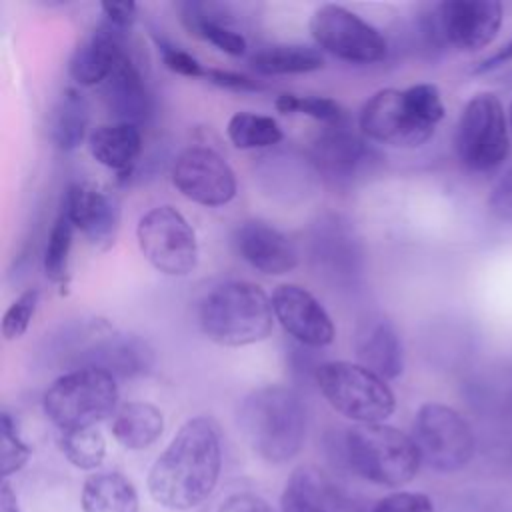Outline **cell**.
I'll use <instances>...</instances> for the list:
<instances>
[{"instance_id": "6da1fadb", "label": "cell", "mask_w": 512, "mask_h": 512, "mask_svg": "<svg viewBox=\"0 0 512 512\" xmlns=\"http://www.w3.org/2000/svg\"><path fill=\"white\" fill-rule=\"evenodd\" d=\"M222 468L220 432L212 418L186 420L148 474V492L170 510H190L214 490Z\"/></svg>"}, {"instance_id": "7a4b0ae2", "label": "cell", "mask_w": 512, "mask_h": 512, "mask_svg": "<svg viewBox=\"0 0 512 512\" xmlns=\"http://www.w3.org/2000/svg\"><path fill=\"white\" fill-rule=\"evenodd\" d=\"M244 440L262 460L282 464L292 460L306 438V408L296 390L266 384L244 396L238 408Z\"/></svg>"}, {"instance_id": "3957f363", "label": "cell", "mask_w": 512, "mask_h": 512, "mask_svg": "<svg viewBox=\"0 0 512 512\" xmlns=\"http://www.w3.org/2000/svg\"><path fill=\"white\" fill-rule=\"evenodd\" d=\"M202 334L226 348L262 342L274 326L268 294L254 282L230 280L214 286L198 306Z\"/></svg>"}, {"instance_id": "277c9868", "label": "cell", "mask_w": 512, "mask_h": 512, "mask_svg": "<svg viewBox=\"0 0 512 512\" xmlns=\"http://www.w3.org/2000/svg\"><path fill=\"white\" fill-rule=\"evenodd\" d=\"M344 452L358 476L388 488L408 484L422 462L412 436L382 422L352 426L344 438Z\"/></svg>"}, {"instance_id": "5b68a950", "label": "cell", "mask_w": 512, "mask_h": 512, "mask_svg": "<svg viewBox=\"0 0 512 512\" xmlns=\"http://www.w3.org/2000/svg\"><path fill=\"white\" fill-rule=\"evenodd\" d=\"M118 404L116 378L98 368H72L58 376L44 392L42 406L48 420L62 432L92 428Z\"/></svg>"}, {"instance_id": "8992f818", "label": "cell", "mask_w": 512, "mask_h": 512, "mask_svg": "<svg viewBox=\"0 0 512 512\" xmlns=\"http://www.w3.org/2000/svg\"><path fill=\"white\" fill-rule=\"evenodd\" d=\"M316 384L338 414L358 424H380L396 408L394 392L386 380L362 364L324 362L316 368Z\"/></svg>"}, {"instance_id": "52a82bcc", "label": "cell", "mask_w": 512, "mask_h": 512, "mask_svg": "<svg viewBox=\"0 0 512 512\" xmlns=\"http://www.w3.org/2000/svg\"><path fill=\"white\" fill-rule=\"evenodd\" d=\"M142 256L166 276H188L198 264V242L190 222L168 204L154 206L136 226Z\"/></svg>"}, {"instance_id": "ba28073f", "label": "cell", "mask_w": 512, "mask_h": 512, "mask_svg": "<svg viewBox=\"0 0 512 512\" xmlns=\"http://www.w3.org/2000/svg\"><path fill=\"white\" fill-rule=\"evenodd\" d=\"M412 440L422 462L438 472H456L474 456L472 428L454 408L440 402L418 408Z\"/></svg>"}, {"instance_id": "9c48e42d", "label": "cell", "mask_w": 512, "mask_h": 512, "mask_svg": "<svg viewBox=\"0 0 512 512\" xmlns=\"http://www.w3.org/2000/svg\"><path fill=\"white\" fill-rule=\"evenodd\" d=\"M456 152L474 172L492 170L508 156L504 108L494 94H476L464 106L456 128Z\"/></svg>"}, {"instance_id": "30bf717a", "label": "cell", "mask_w": 512, "mask_h": 512, "mask_svg": "<svg viewBox=\"0 0 512 512\" xmlns=\"http://www.w3.org/2000/svg\"><path fill=\"white\" fill-rule=\"evenodd\" d=\"M310 32L322 50L354 64L380 62L388 50L386 38L372 24L338 4L316 8Z\"/></svg>"}, {"instance_id": "8fae6325", "label": "cell", "mask_w": 512, "mask_h": 512, "mask_svg": "<svg viewBox=\"0 0 512 512\" xmlns=\"http://www.w3.org/2000/svg\"><path fill=\"white\" fill-rule=\"evenodd\" d=\"M360 130L370 140L394 148H416L434 134V126L420 116L408 92L398 88L378 90L364 102Z\"/></svg>"}, {"instance_id": "7c38bea8", "label": "cell", "mask_w": 512, "mask_h": 512, "mask_svg": "<svg viewBox=\"0 0 512 512\" xmlns=\"http://www.w3.org/2000/svg\"><path fill=\"white\" fill-rule=\"evenodd\" d=\"M178 192L202 206H224L236 196V174L212 148L190 146L172 166Z\"/></svg>"}, {"instance_id": "4fadbf2b", "label": "cell", "mask_w": 512, "mask_h": 512, "mask_svg": "<svg viewBox=\"0 0 512 512\" xmlns=\"http://www.w3.org/2000/svg\"><path fill=\"white\" fill-rule=\"evenodd\" d=\"M90 340L74 352V368H98L114 378H134L146 374L154 364L152 348L134 334H122L106 322L90 328Z\"/></svg>"}, {"instance_id": "5bb4252c", "label": "cell", "mask_w": 512, "mask_h": 512, "mask_svg": "<svg viewBox=\"0 0 512 512\" xmlns=\"http://www.w3.org/2000/svg\"><path fill=\"white\" fill-rule=\"evenodd\" d=\"M62 212L96 250L112 248L120 228V204L114 194L90 182H74L64 194Z\"/></svg>"}, {"instance_id": "9a60e30c", "label": "cell", "mask_w": 512, "mask_h": 512, "mask_svg": "<svg viewBox=\"0 0 512 512\" xmlns=\"http://www.w3.org/2000/svg\"><path fill=\"white\" fill-rule=\"evenodd\" d=\"M502 24V4L494 0H448L436 8L438 34L458 50L488 46Z\"/></svg>"}, {"instance_id": "2e32d148", "label": "cell", "mask_w": 512, "mask_h": 512, "mask_svg": "<svg viewBox=\"0 0 512 512\" xmlns=\"http://www.w3.org/2000/svg\"><path fill=\"white\" fill-rule=\"evenodd\" d=\"M274 318L300 344L322 348L334 340V324L324 306L298 284H280L272 292Z\"/></svg>"}, {"instance_id": "e0dca14e", "label": "cell", "mask_w": 512, "mask_h": 512, "mask_svg": "<svg viewBox=\"0 0 512 512\" xmlns=\"http://www.w3.org/2000/svg\"><path fill=\"white\" fill-rule=\"evenodd\" d=\"M234 244L242 260L264 274L280 276L298 264V252L292 240L262 220L242 222L234 232Z\"/></svg>"}, {"instance_id": "ac0fdd59", "label": "cell", "mask_w": 512, "mask_h": 512, "mask_svg": "<svg viewBox=\"0 0 512 512\" xmlns=\"http://www.w3.org/2000/svg\"><path fill=\"white\" fill-rule=\"evenodd\" d=\"M126 36V30H120L106 20L94 28L70 58L68 72L72 80L80 86L104 84L120 58L128 52Z\"/></svg>"}, {"instance_id": "d6986e66", "label": "cell", "mask_w": 512, "mask_h": 512, "mask_svg": "<svg viewBox=\"0 0 512 512\" xmlns=\"http://www.w3.org/2000/svg\"><path fill=\"white\" fill-rule=\"evenodd\" d=\"M102 98L118 122L138 126L150 116L152 98L130 50L120 58L110 78L102 84Z\"/></svg>"}, {"instance_id": "ffe728a7", "label": "cell", "mask_w": 512, "mask_h": 512, "mask_svg": "<svg viewBox=\"0 0 512 512\" xmlns=\"http://www.w3.org/2000/svg\"><path fill=\"white\" fill-rule=\"evenodd\" d=\"M354 350L362 366L384 380L398 378L404 370V350L394 324L384 316H368L354 334Z\"/></svg>"}, {"instance_id": "44dd1931", "label": "cell", "mask_w": 512, "mask_h": 512, "mask_svg": "<svg viewBox=\"0 0 512 512\" xmlns=\"http://www.w3.org/2000/svg\"><path fill=\"white\" fill-rule=\"evenodd\" d=\"M178 10L188 34L210 42L230 56H240L246 52V38L228 26L230 16L224 4L186 0L178 4Z\"/></svg>"}, {"instance_id": "7402d4cb", "label": "cell", "mask_w": 512, "mask_h": 512, "mask_svg": "<svg viewBox=\"0 0 512 512\" xmlns=\"http://www.w3.org/2000/svg\"><path fill=\"white\" fill-rule=\"evenodd\" d=\"M366 156L364 142L340 122L318 136L312 146V162L326 178H350Z\"/></svg>"}, {"instance_id": "603a6c76", "label": "cell", "mask_w": 512, "mask_h": 512, "mask_svg": "<svg viewBox=\"0 0 512 512\" xmlns=\"http://www.w3.org/2000/svg\"><path fill=\"white\" fill-rule=\"evenodd\" d=\"M88 148L98 164L116 172H128L142 152V134L134 124H104L90 134Z\"/></svg>"}, {"instance_id": "cb8c5ba5", "label": "cell", "mask_w": 512, "mask_h": 512, "mask_svg": "<svg viewBox=\"0 0 512 512\" xmlns=\"http://www.w3.org/2000/svg\"><path fill=\"white\" fill-rule=\"evenodd\" d=\"M110 428L120 446L144 450L162 436L164 416L150 402H126L114 412Z\"/></svg>"}, {"instance_id": "d4e9b609", "label": "cell", "mask_w": 512, "mask_h": 512, "mask_svg": "<svg viewBox=\"0 0 512 512\" xmlns=\"http://www.w3.org/2000/svg\"><path fill=\"white\" fill-rule=\"evenodd\" d=\"M334 486L312 466H302L292 472L282 492V512H334Z\"/></svg>"}, {"instance_id": "484cf974", "label": "cell", "mask_w": 512, "mask_h": 512, "mask_svg": "<svg viewBox=\"0 0 512 512\" xmlns=\"http://www.w3.org/2000/svg\"><path fill=\"white\" fill-rule=\"evenodd\" d=\"M82 512H138L134 484L118 472H98L82 486Z\"/></svg>"}, {"instance_id": "4316f807", "label": "cell", "mask_w": 512, "mask_h": 512, "mask_svg": "<svg viewBox=\"0 0 512 512\" xmlns=\"http://www.w3.org/2000/svg\"><path fill=\"white\" fill-rule=\"evenodd\" d=\"M88 122H90L88 100L76 88H66L50 114V122H48L50 138L56 144V148L66 152L74 150L82 144L88 130Z\"/></svg>"}, {"instance_id": "83f0119b", "label": "cell", "mask_w": 512, "mask_h": 512, "mask_svg": "<svg viewBox=\"0 0 512 512\" xmlns=\"http://www.w3.org/2000/svg\"><path fill=\"white\" fill-rule=\"evenodd\" d=\"M250 62L256 72L266 76L306 74V72H316L324 66V58L320 50L304 44L266 46L258 50Z\"/></svg>"}, {"instance_id": "f1b7e54d", "label": "cell", "mask_w": 512, "mask_h": 512, "mask_svg": "<svg viewBox=\"0 0 512 512\" xmlns=\"http://www.w3.org/2000/svg\"><path fill=\"white\" fill-rule=\"evenodd\" d=\"M74 224L68 216L60 210L58 218L54 220L48 242L44 248V272L46 278L60 288V294L68 292L70 284V252L74 240Z\"/></svg>"}, {"instance_id": "f546056e", "label": "cell", "mask_w": 512, "mask_h": 512, "mask_svg": "<svg viewBox=\"0 0 512 512\" xmlns=\"http://www.w3.org/2000/svg\"><path fill=\"white\" fill-rule=\"evenodd\" d=\"M230 142L238 150L268 148L282 140V128L270 116L254 112H236L226 126Z\"/></svg>"}, {"instance_id": "4dcf8cb0", "label": "cell", "mask_w": 512, "mask_h": 512, "mask_svg": "<svg viewBox=\"0 0 512 512\" xmlns=\"http://www.w3.org/2000/svg\"><path fill=\"white\" fill-rule=\"evenodd\" d=\"M60 450L70 464L80 470H94L106 456V440L98 428H78L62 432Z\"/></svg>"}, {"instance_id": "1f68e13d", "label": "cell", "mask_w": 512, "mask_h": 512, "mask_svg": "<svg viewBox=\"0 0 512 512\" xmlns=\"http://www.w3.org/2000/svg\"><path fill=\"white\" fill-rule=\"evenodd\" d=\"M30 458L28 444L20 438L16 422L8 412L0 418V472L4 480L18 472Z\"/></svg>"}, {"instance_id": "d6a6232c", "label": "cell", "mask_w": 512, "mask_h": 512, "mask_svg": "<svg viewBox=\"0 0 512 512\" xmlns=\"http://www.w3.org/2000/svg\"><path fill=\"white\" fill-rule=\"evenodd\" d=\"M38 300H40V290L28 288L8 306V310L4 312V318H2L4 340H18L20 336L26 334V330L34 318Z\"/></svg>"}, {"instance_id": "836d02e7", "label": "cell", "mask_w": 512, "mask_h": 512, "mask_svg": "<svg viewBox=\"0 0 512 512\" xmlns=\"http://www.w3.org/2000/svg\"><path fill=\"white\" fill-rule=\"evenodd\" d=\"M406 92L426 122L436 126L444 118L442 96L434 84H414V86L406 88Z\"/></svg>"}, {"instance_id": "e575fe53", "label": "cell", "mask_w": 512, "mask_h": 512, "mask_svg": "<svg viewBox=\"0 0 512 512\" xmlns=\"http://www.w3.org/2000/svg\"><path fill=\"white\" fill-rule=\"evenodd\" d=\"M372 512H434V504L420 492H394L378 500Z\"/></svg>"}, {"instance_id": "d590c367", "label": "cell", "mask_w": 512, "mask_h": 512, "mask_svg": "<svg viewBox=\"0 0 512 512\" xmlns=\"http://www.w3.org/2000/svg\"><path fill=\"white\" fill-rule=\"evenodd\" d=\"M158 50H160V56H162V62L168 70L176 72V74H182V76H188V78H204L206 74V68L188 52L168 44V42H160L158 40Z\"/></svg>"}, {"instance_id": "8d00e7d4", "label": "cell", "mask_w": 512, "mask_h": 512, "mask_svg": "<svg viewBox=\"0 0 512 512\" xmlns=\"http://www.w3.org/2000/svg\"><path fill=\"white\" fill-rule=\"evenodd\" d=\"M298 112L328 124H338L342 118L340 104L326 96H298Z\"/></svg>"}, {"instance_id": "74e56055", "label": "cell", "mask_w": 512, "mask_h": 512, "mask_svg": "<svg viewBox=\"0 0 512 512\" xmlns=\"http://www.w3.org/2000/svg\"><path fill=\"white\" fill-rule=\"evenodd\" d=\"M488 208L498 220L512 224V168L494 184L488 196Z\"/></svg>"}, {"instance_id": "f35d334b", "label": "cell", "mask_w": 512, "mask_h": 512, "mask_svg": "<svg viewBox=\"0 0 512 512\" xmlns=\"http://www.w3.org/2000/svg\"><path fill=\"white\" fill-rule=\"evenodd\" d=\"M204 78H208L212 84L220 86V88H228V90H236V92H254L260 90L262 86L252 80L246 74H238V72H230V70H218V68H206Z\"/></svg>"}, {"instance_id": "ab89813d", "label": "cell", "mask_w": 512, "mask_h": 512, "mask_svg": "<svg viewBox=\"0 0 512 512\" xmlns=\"http://www.w3.org/2000/svg\"><path fill=\"white\" fill-rule=\"evenodd\" d=\"M106 22H110L112 26L120 28V30H130L134 20H136V4L134 2H126V0H106L100 4Z\"/></svg>"}, {"instance_id": "60d3db41", "label": "cell", "mask_w": 512, "mask_h": 512, "mask_svg": "<svg viewBox=\"0 0 512 512\" xmlns=\"http://www.w3.org/2000/svg\"><path fill=\"white\" fill-rule=\"evenodd\" d=\"M218 512H274L266 500L254 494H234L224 500Z\"/></svg>"}, {"instance_id": "b9f144b4", "label": "cell", "mask_w": 512, "mask_h": 512, "mask_svg": "<svg viewBox=\"0 0 512 512\" xmlns=\"http://www.w3.org/2000/svg\"><path fill=\"white\" fill-rule=\"evenodd\" d=\"M512 60V40H508L500 50H496L490 58H486L480 66H476V74H480V72H488V70H492V68H498V66H502V64H506V62H510Z\"/></svg>"}, {"instance_id": "7bdbcfd3", "label": "cell", "mask_w": 512, "mask_h": 512, "mask_svg": "<svg viewBox=\"0 0 512 512\" xmlns=\"http://www.w3.org/2000/svg\"><path fill=\"white\" fill-rule=\"evenodd\" d=\"M0 512H20L18 498L12 486L8 484V480H2V486H0Z\"/></svg>"}, {"instance_id": "ee69618b", "label": "cell", "mask_w": 512, "mask_h": 512, "mask_svg": "<svg viewBox=\"0 0 512 512\" xmlns=\"http://www.w3.org/2000/svg\"><path fill=\"white\" fill-rule=\"evenodd\" d=\"M274 106H276V110L282 112V114L298 112V96H296V94H290V92H284V94L276 96Z\"/></svg>"}, {"instance_id": "f6af8a7d", "label": "cell", "mask_w": 512, "mask_h": 512, "mask_svg": "<svg viewBox=\"0 0 512 512\" xmlns=\"http://www.w3.org/2000/svg\"><path fill=\"white\" fill-rule=\"evenodd\" d=\"M510 126H512V102H510Z\"/></svg>"}]
</instances>
